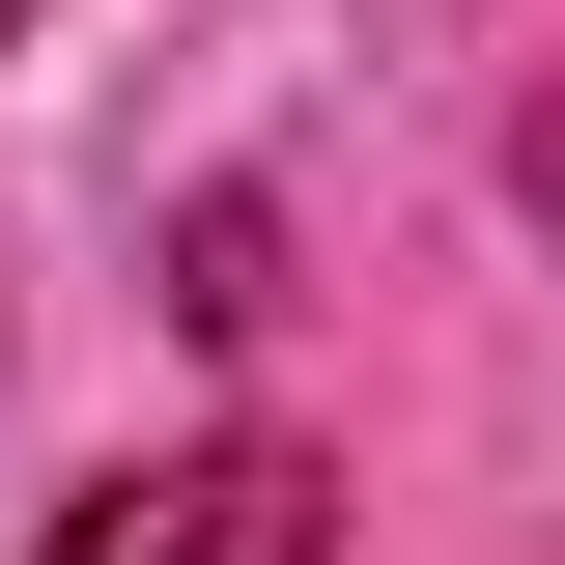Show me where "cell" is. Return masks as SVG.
<instances>
[{"instance_id": "obj_1", "label": "cell", "mask_w": 565, "mask_h": 565, "mask_svg": "<svg viewBox=\"0 0 565 565\" xmlns=\"http://www.w3.org/2000/svg\"><path fill=\"white\" fill-rule=\"evenodd\" d=\"M57 565H340V509H311V452H141L57 509Z\"/></svg>"}, {"instance_id": "obj_2", "label": "cell", "mask_w": 565, "mask_h": 565, "mask_svg": "<svg viewBox=\"0 0 565 565\" xmlns=\"http://www.w3.org/2000/svg\"><path fill=\"white\" fill-rule=\"evenodd\" d=\"M537 226H565V114H537Z\"/></svg>"}, {"instance_id": "obj_3", "label": "cell", "mask_w": 565, "mask_h": 565, "mask_svg": "<svg viewBox=\"0 0 565 565\" xmlns=\"http://www.w3.org/2000/svg\"><path fill=\"white\" fill-rule=\"evenodd\" d=\"M0 29H29V0H0Z\"/></svg>"}]
</instances>
